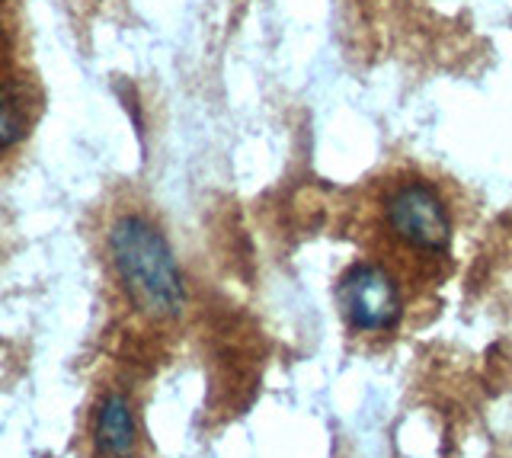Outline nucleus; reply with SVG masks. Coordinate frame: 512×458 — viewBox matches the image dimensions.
I'll use <instances>...</instances> for the list:
<instances>
[{"label": "nucleus", "mask_w": 512, "mask_h": 458, "mask_svg": "<svg viewBox=\"0 0 512 458\" xmlns=\"http://www.w3.org/2000/svg\"><path fill=\"white\" fill-rule=\"evenodd\" d=\"M109 254L128 298L151 318H176L186 305V289L176 257L151 221L119 218L109 231Z\"/></svg>", "instance_id": "nucleus-1"}, {"label": "nucleus", "mask_w": 512, "mask_h": 458, "mask_svg": "<svg viewBox=\"0 0 512 458\" xmlns=\"http://www.w3.org/2000/svg\"><path fill=\"white\" fill-rule=\"evenodd\" d=\"M384 215H388L394 238L413 250H423V254H442L452 241V218H448L439 189L426 180H407L394 186Z\"/></svg>", "instance_id": "nucleus-2"}, {"label": "nucleus", "mask_w": 512, "mask_h": 458, "mask_svg": "<svg viewBox=\"0 0 512 458\" xmlns=\"http://www.w3.org/2000/svg\"><path fill=\"white\" fill-rule=\"evenodd\" d=\"M336 302H340L349 327H356L359 334L394 330L400 314H404V302H400L394 279L375 263L349 266L340 276V286H336Z\"/></svg>", "instance_id": "nucleus-3"}, {"label": "nucleus", "mask_w": 512, "mask_h": 458, "mask_svg": "<svg viewBox=\"0 0 512 458\" xmlns=\"http://www.w3.org/2000/svg\"><path fill=\"white\" fill-rule=\"evenodd\" d=\"M138 446V426L132 404L122 394L109 398L96 410V452L103 458H132Z\"/></svg>", "instance_id": "nucleus-4"}, {"label": "nucleus", "mask_w": 512, "mask_h": 458, "mask_svg": "<svg viewBox=\"0 0 512 458\" xmlns=\"http://www.w3.org/2000/svg\"><path fill=\"white\" fill-rule=\"evenodd\" d=\"M26 135V119H23V109L16 106V100L10 97H0V151L13 148L16 141Z\"/></svg>", "instance_id": "nucleus-5"}]
</instances>
